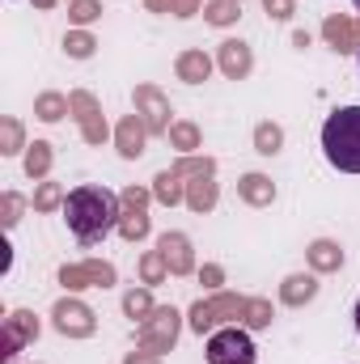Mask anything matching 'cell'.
Returning a JSON list of instances; mask_svg holds the SVG:
<instances>
[{
  "instance_id": "cell-40",
  "label": "cell",
  "mask_w": 360,
  "mask_h": 364,
  "mask_svg": "<svg viewBox=\"0 0 360 364\" xmlns=\"http://www.w3.org/2000/svg\"><path fill=\"white\" fill-rule=\"evenodd\" d=\"M123 364H162V356H157V352H149V348H136V352H127V356H123Z\"/></svg>"
},
{
  "instance_id": "cell-44",
  "label": "cell",
  "mask_w": 360,
  "mask_h": 364,
  "mask_svg": "<svg viewBox=\"0 0 360 364\" xmlns=\"http://www.w3.org/2000/svg\"><path fill=\"white\" fill-rule=\"evenodd\" d=\"M352 4H356V9H360V0H352Z\"/></svg>"
},
{
  "instance_id": "cell-34",
  "label": "cell",
  "mask_w": 360,
  "mask_h": 364,
  "mask_svg": "<svg viewBox=\"0 0 360 364\" xmlns=\"http://www.w3.org/2000/svg\"><path fill=\"white\" fill-rule=\"evenodd\" d=\"M97 17H102V0H68V21H73L77 30H85Z\"/></svg>"
},
{
  "instance_id": "cell-12",
  "label": "cell",
  "mask_w": 360,
  "mask_h": 364,
  "mask_svg": "<svg viewBox=\"0 0 360 364\" xmlns=\"http://www.w3.org/2000/svg\"><path fill=\"white\" fill-rule=\"evenodd\" d=\"M322 38H327L331 51L352 55V51H360V21L348 17V13H331V17L322 21Z\"/></svg>"
},
{
  "instance_id": "cell-29",
  "label": "cell",
  "mask_w": 360,
  "mask_h": 364,
  "mask_svg": "<svg viewBox=\"0 0 360 364\" xmlns=\"http://www.w3.org/2000/svg\"><path fill=\"white\" fill-rule=\"evenodd\" d=\"M64 199H68V191L60 186V182H38L34 186V195H30V203H34V212H55V208H64Z\"/></svg>"
},
{
  "instance_id": "cell-21",
  "label": "cell",
  "mask_w": 360,
  "mask_h": 364,
  "mask_svg": "<svg viewBox=\"0 0 360 364\" xmlns=\"http://www.w3.org/2000/svg\"><path fill=\"white\" fill-rule=\"evenodd\" d=\"M149 233H153L149 208H123V216H119V237H123V242H144Z\"/></svg>"
},
{
  "instance_id": "cell-11",
  "label": "cell",
  "mask_w": 360,
  "mask_h": 364,
  "mask_svg": "<svg viewBox=\"0 0 360 364\" xmlns=\"http://www.w3.org/2000/svg\"><path fill=\"white\" fill-rule=\"evenodd\" d=\"M216 68H221L229 81H246V77L255 73V51H250V43L225 38V43L216 47Z\"/></svg>"
},
{
  "instance_id": "cell-38",
  "label": "cell",
  "mask_w": 360,
  "mask_h": 364,
  "mask_svg": "<svg viewBox=\"0 0 360 364\" xmlns=\"http://www.w3.org/2000/svg\"><path fill=\"white\" fill-rule=\"evenodd\" d=\"M263 9H268V17H275V21H288L292 17V0H263Z\"/></svg>"
},
{
  "instance_id": "cell-5",
  "label": "cell",
  "mask_w": 360,
  "mask_h": 364,
  "mask_svg": "<svg viewBox=\"0 0 360 364\" xmlns=\"http://www.w3.org/2000/svg\"><path fill=\"white\" fill-rule=\"evenodd\" d=\"M179 335H182V314L174 309V305H157V309L140 322L136 343L149 348V352H157V356H166V352L179 343Z\"/></svg>"
},
{
  "instance_id": "cell-15",
  "label": "cell",
  "mask_w": 360,
  "mask_h": 364,
  "mask_svg": "<svg viewBox=\"0 0 360 364\" xmlns=\"http://www.w3.org/2000/svg\"><path fill=\"white\" fill-rule=\"evenodd\" d=\"M305 263H309L314 275H335L344 267V246L331 242V237H314V242L305 246Z\"/></svg>"
},
{
  "instance_id": "cell-23",
  "label": "cell",
  "mask_w": 360,
  "mask_h": 364,
  "mask_svg": "<svg viewBox=\"0 0 360 364\" xmlns=\"http://www.w3.org/2000/svg\"><path fill=\"white\" fill-rule=\"evenodd\" d=\"M149 191H153V199H157V203H166V208H174V203H182V199H186V182H182L174 170H162V174L153 178V186H149Z\"/></svg>"
},
{
  "instance_id": "cell-10",
  "label": "cell",
  "mask_w": 360,
  "mask_h": 364,
  "mask_svg": "<svg viewBox=\"0 0 360 364\" xmlns=\"http://www.w3.org/2000/svg\"><path fill=\"white\" fill-rule=\"evenodd\" d=\"M34 339H38V318L30 309H13L4 318V331H0V356H4V364H13L17 352L30 348Z\"/></svg>"
},
{
  "instance_id": "cell-24",
  "label": "cell",
  "mask_w": 360,
  "mask_h": 364,
  "mask_svg": "<svg viewBox=\"0 0 360 364\" xmlns=\"http://www.w3.org/2000/svg\"><path fill=\"white\" fill-rule=\"evenodd\" d=\"M136 272H140V284H144V288H157V284L170 279V263H166L162 250H144L140 263H136Z\"/></svg>"
},
{
  "instance_id": "cell-45",
  "label": "cell",
  "mask_w": 360,
  "mask_h": 364,
  "mask_svg": "<svg viewBox=\"0 0 360 364\" xmlns=\"http://www.w3.org/2000/svg\"><path fill=\"white\" fill-rule=\"evenodd\" d=\"M238 4H242V0H238Z\"/></svg>"
},
{
  "instance_id": "cell-20",
  "label": "cell",
  "mask_w": 360,
  "mask_h": 364,
  "mask_svg": "<svg viewBox=\"0 0 360 364\" xmlns=\"http://www.w3.org/2000/svg\"><path fill=\"white\" fill-rule=\"evenodd\" d=\"M51 161H55V149L47 144V140H34V144H26V153H21V170H26V178L43 182L51 174Z\"/></svg>"
},
{
  "instance_id": "cell-41",
  "label": "cell",
  "mask_w": 360,
  "mask_h": 364,
  "mask_svg": "<svg viewBox=\"0 0 360 364\" xmlns=\"http://www.w3.org/2000/svg\"><path fill=\"white\" fill-rule=\"evenodd\" d=\"M149 13H170V0H144Z\"/></svg>"
},
{
  "instance_id": "cell-33",
  "label": "cell",
  "mask_w": 360,
  "mask_h": 364,
  "mask_svg": "<svg viewBox=\"0 0 360 364\" xmlns=\"http://www.w3.org/2000/svg\"><path fill=\"white\" fill-rule=\"evenodd\" d=\"M170 170H174L179 178H199V174H216V161H212V157H199V153H186V157H179Z\"/></svg>"
},
{
  "instance_id": "cell-19",
  "label": "cell",
  "mask_w": 360,
  "mask_h": 364,
  "mask_svg": "<svg viewBox=\"0 0 360 364\" xmlns=\"http://www.w3.org/2000/svg\"><path fill=\"white\" fill-rule=\"evenodd\" d=\"M238 199L242 203H250V208H268V203H275V182L268 178V174H242L238 178Z\"/></svg>"
},
{
  "instance_id": "cell-16",
  "label": "cell",
  "mask_w": 360,
  "mask_h": 364,
  "mask_svg": "<svg viewBox=\"0 0 360 364\" xmlns=\"http://www.w3.org/2000/svg\"><path fill=\"white\" fill-rule=\"evenodd\" d=\"M212 68H216V60L208 51H199V47H186L179 60H174V73H179V81H186V85H203L212 77Z\"/></svg>"
},
{
  "instance_id": "cell-6",
  "label": "cell",
  "mask_w": 360,
  "mask_h": 364,
  "mask_svg": "<svg viewBox=\"0 0 360 364\" xmlns=\"http://www.w3.org/2000/svg\"><path fill=\"white\" fill-rule=\"evenodd\" d=\"M51 326H55L64 339H90L93 331H97V314H93L85 301H77V296L68 292V296L55 301V309H51Z\"/></svg>"
},
{
  "instance_id": "cell-2",
  "label": "cell",
  "mask_w": 360,
  "mask_h": 364,
  "mask_svg": "<svg viewBox=\"0 0 360 364\" xmlns=\"http://www.w3.org/2000/svg\"><path fill=\"white\" fill-rule=\"evenodd\" d=\"M322 153L335 170L360 174V106H339L322 123Z\"/></svg>"
},
{
  "instance_id": "cell-7",
  "label": "cell",
  "mask_w": 360,
  "mask_h": 364,
  "mask_svg": "<svg viewBox=\"0 0 360 364\" xmlns=\"http://www.w3.org/2000/svg\"><path fill=\"white\" fill-rule=\"evenodd\" d=\"M68 102H73V119H77V127H81V140H85L90 149H102L106 136H110L106 114H102V102H97L90 90H73Z\"/></svg>"
},
{
  "instance_id": "cell-39",
  "label": "cell",
  "mask_w": 360,
  "mask_h": 364,
  "mask_svg": "<svg viewBox=\"0 0 360 364\" xmlns=\"http://www.w3.org/2000/svg\"><path fill=\"white\" fill-rule=\"evenodd\" d=\"M170 13L174 17H195V13H203V0H170Z\"/></svg>"
},
{
  "instance_id": "cell-13",
  "label": "cell",
  "mask_w": 360,
  "mask_h": 364,
  "mask_svg": "<svg viewBox=\"0 0 360 364\" xmlns=\"http://www.w3.org/2000/svg\"><path fill=\"white\" fill-rule=\"evenodd\" d=\"M157 250L166 255L170 275H191V272H195V250H191V237H186V233L166 229V233L157 237Z\"/></svg>"
},
{
  "instance_id": "cell-43",
  "label": "cell",
  "mask_w": 360,
  "mask_h": 364,
  "mask_svg": "<svg viewBox=\"0 0 360 364\" xmlns=\"http://www.w3.org/2000/svg\"><path fill=\"white\" fill-rule=\"evenodd\" d=\"M356 335H360V301H356Z\"/></svg>"
},
{
  "instance_id": "cell-4",
  "label": "cell",
  "mask_w": 360,
  "mask_h": 364,
  "mask_svg": "<svg viewBox=\"0 0 360 364\" xmlns=\"http://www.w3.org/2000/svg\"><path fill=\"white\" fill-rule=\"evenodd\" d=\"M208 364H255L259 360V348L250 339V331L242 326H221L208 335V348H203Z\"/></svg>"
},
{
  "instance_id": "cell-25",
  "label": "cell",
  "mask_w": 360,
  "mask_h": 364,
  "mask_svg": "<svg viewBox=\"0 0 360 364\" xmlns=\"http://www.w3.org/2000/svg\"><path fill=\"white\" fill-rule=\"evenodd\" d=\"M64 114H73V102H68L64 93L47 90V93L34 97V119H43V123H60Z\"/></svg>"
},
{
  "instance_id": "cell-27",
  "label": "cell",
  "mask_w": 360,
  "mask_h": 364,
  "mask_svg": "<svg viewBox=\"0 0 360 364\" xmlns=\"http://www.w3.org/2000/svg\"><path fill=\"white\" fill-rule=\"evenodd\" d=\"M280 149H284V127L271 123V119L255 123V153H259V157H275Z\"/></svg>"
},
{
  "instance_id": "cell-46",
  "label": "cell",
  "mask_w": 360,
  "mask_h": 364,
  "mask_svg": "<svg viewBox=\"0 0 360 364\" xmlns=\"http://www.w3.org/2000/svg\"><path fill=\"white\" fill-rule=\"evenodd\" d=\"M356 55H360V51H356Z\"/></svg>"
},
{
  "instance_id": "cell-42",
  "label": "cell",
  "mask_w": 360,
  "mask_h": 364,
  "mask_svg": "<svg viewBox=\"0 0 360 364\" xmlns=\"http://www.w3.org/2000/svg\"><path fill=\"white\" fill-rule=\"evenodd\" d=\"M34 4H38V9H51V4H55V0H34Z\"/></svg>"
},
{
  "instance_id": "cell-35",
  "label": "cell",
  "mask_w": 360,
  "mask_h": 364,
  "mask_svg": "<svg viewBox=\"0 0 360 364\" xmlns=\"http://www.w3.org/2000/svg\"><path fill=\"white\" fill-rule=\"evenodd\" d=\"M21 212H26V199H21L17 191H4V195H0V225H4V229H17Z\"/></svg>"
},
{
  "instance_id": "cell-30",
  "label": "cell",
  "mask_w": 360,
  "mask_h": 364,
  "mask_svg": "<svg viewBox=\"0 0 360 364\" xmlns=\"http://www.w3.org/2000/svg\"><path fill=\"white\" fill-rule=\"evenodd\" d=\"M242 17V4L238 0H208L203 4V21L208 26H233Z\"/></svg>"
},
{
  "instance_id": "cell-31",
  "label": "cell",
  "mask_w": 360,
  "mask_h": 364,
  "mask_svg": "<svg viewBox=\"0 0 360 364\" xmlns=\"http://www.w3.org/2000/svg\"><path fill=\"white\" fill-rule=\"evenodd\" d=\"M271 318H275V309H271L268 296H250V301H246V318H242L246 331H268Z\"/></svg>"
},
{
  "instance_id": "cell-14",
  "label": "cell",
  "mask_w": 360,
  "mask_h": 364,
  "mask_svg": "<svg viewBox=\"0 0 360 364\" xmlns=\"http://www.w3.org/2000/svg\"><path fill=\"white\" fill-rule=\"evenodd\" d=\"M144 140H149L144 119H140V114H123L119 127H115V149H119V157H123V161L144 157Z\"/></svg>"
},
{
  "instance_id": "cell-3",
  "label": "cell",
  "mask_w": 360,
  "mask_h": 364,
  "mask_svg": "<svg viewBox=\"0 0 360 364\" xmlns=\"http://www.w3.org/2000/svg\"><path fill=\"white\" fill-rule=\"evenodd\" d=\"M246 301L250 296H242V292H212V296H199L191 309H186V326L195 331V335H212V331H221V326H233V322H242L246 318Z\"/></svg>"
},
{
  "instance_id": "cell-1",
  "label": "cell",
  "mask_w": 360,
  "mask_h": 364,
  "mask_svg": "<svg viewBox=\"0 0 360 364\" xmlns=\"http://www.w3.org/2000/svg\"><path fill=\"white\" fill-rule=\"evenodd\" d=\"M119 216H123V199L106 186H73L68 199H64V220H68V233L81 242V246H97L110 229H119Z\"/></svg>"
},
{
  "instance_id": "cell-9",
  "label": "cell",
  "mask_w": 360,
  "mask_h": 364,
  "mask_svg": "<svg viewBox=\"0 0 360 364\" xmlns=\"http://www.w3.org/2000/svg\"><path fill=\"white\" fill-rule=\"evenodd\" d=\"M119 275L106 259H85V263H64L60 267V284L68 292H85V288H110Z\"/></svg>"
},
{
  "instance_id": "cell-8",
  "label": "cell",
  "mask_w": 360,
  "mask_h": 364,
  "mask_svg": "<svg viewBox=\"0 0 360 364\" xmlns=\"http://www.w3.org/2000/svg\"><path fill=\"white\" fill-rule=\"evenodd\" d=\"M132 102H136V114L144 119L149 136H166V132H170V123H174L170 114H174V110H170V97L157 90V85H136V90H132Z\"/></svg>"
},
{
  "instance_id": "cell-28",
  "label": "cell",
  "mask_w": 360,
  "mask_h": 364,
  "mask_svg": "<svg viewBox=\"0 0 360 364\" xmlns=\"http://www.w3.org/2000/svg\"><path fill=\"white\" fill-rule=\"evenodd\" d=\"M153 309H157V305H153V288H127V292H123V314H127L132 322H144Z\"/></svg>"
},
{
  "instance_id": "cell-22",
  "label": "cell",
  "mask_w": 360,
  "mask_h": 364,
  "mask_svg": "<svg viewBox=\"0 0 360 364\" xmlns=\"http://www.w3.org/2000/svg\"><path fill=\"white\" fill-rule=\"evenodd\" d=\"M166 140H170V149H179V157H186V153H199V149H203L199 127H195V123H186V119H174V123H170Z\"/></svg>"
},
{
  "instance_id": "cell-32",
  "label": "cell",
  "mask_w": 360,
  "mask_h": 364,
  "mask_svg": "<svg viewBox=\"0 0 360 364\" xmlns=\"http://www.w3.org/2000/svg\"><path fill=\"white\" fill-rule=\"evenodd\" d=\"M64 51H68V60H90L93 51H97V38H93L90 30H68L64 34Z\"/></svg>"
},
{
  "instance_id": "cell-26",
  "label": "cell",
  "mask_w": 360,
  "mask_h": 364,
  "mask_svg": "<svg viewBox=\"0 0 360 364\" xmlns=\"http://www.w3.org/2000/svg\"><path fill=\"white\" fill-rule=\"evenodd\" d=\"M17 153H26V127H21V119L4 114L0 119V157H17Z\"/></svg>"
},
{
  "instance_id": "cell-17",
  "label": "cell",
  "mask_w": 360,
  "mask_h": 364,
  "mask_svg": "<svg viewBox=\"0 0 360 364\" xmlns=\"http://www.w3.org/2000/svg\"><path fill=\"white\" fill-rule=\"evenodd\" d=\"M314 296H318V275H314V272H297V275H288V279L280 284V301H284V305H292V309L309 305Z\"/></svg>"
},
{
  "instance_id": "cell-37",
  "label": "cell",
  "mask_w": 360,
  "mask_h": 364,
  "mask_svg": "<svg viewBox=\"0 0 360 364\" xmlns=\"http://www.w3.org/2000/svg\"><path fill=\"white\" fill-rule=\"evenodd\" d=\"M199 284H203L208 292H221V284H225V267H221V263H203V267H199Z\"/></svg>"
},
{
  "instance_id": "cell-36",
  "label": "cell",
  "mask_w": 360,
  "mask_h": 364,
  "mask_svg": "<svg viewBox=\"0 0 360 364\" xmlns=\"http://www.w3.org/2000/svg\"><path fill=\"white\" fill-rule=\"evenodd\" d=\"M119 199H123V208H149V199H153V191H144V186H123L119 191Z\"/></svg>"
},
{
  "instance_id": "cell-18",
  "label": "cell",
  "mask_w": 360,
  "mask_h": 364,
  "mask_svg": "<svg viewBox=\"0 0 360 364\" xmlns=\"http://www.w3.org/2000/svg\"><path fill=\"white\" fill-rule=\"evenodd\" d=\"M216 199H221L216 174H199V178L186 182V199H182V203H186L191 212H199V216H203V212H212V208H216Z\"/></svg>"
}]
</instances>
